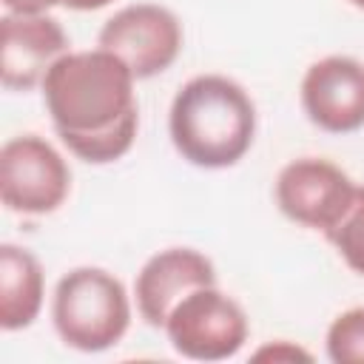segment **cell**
Masks as SVG:
<instances>
[{
	"instance_id": "cell-1",
	"label": "cell",
	"mask_w": 364,
	"mask_h": 364,
	"mask_svg": "<svg viewBox=\"0 0 364 364\" xmlns=\"http://www.w3.org/2000/svg\"><path fill=\"white\" fill-rule=\"evenodd\" d=\"M136 77L105 48L63 54L43 80V100L63 145L82 162L122 159L139 131Z\"/></svg>"
},
{
	"instance_id": "cell-2",
	"label": "cell",
	"mask_w": 364,
	"mask_h": 364,
	"mask_svg": "<svg viewBox=\"0 0 364 364\" xmlns=\"http://www.w3.org/2000/svg\"><path fill=\"white\" fill-rule=\"evenodd\" d=\"M168 131L185 162L208 171L230 168L256 139V105L239 82L199 74L176 91Z\"/></svg>"
},
{
	"instance_id": "cell-3",
	"label": "cell",
	"mask_w": 364,
	"mask_h": 364,
	"mask_svg": "<svg viewBox=\"0 0 364 364\" xmlns=\"http://www.w3.org/2000/svg\"><path fill=\"white\" fill-rule=\"evenodd\" d=\"M51 321L65 347L102 353L128 333V290L102 267H74L54 287Z\"/></svg>"
},
{
	"instance_id": "cell-4",
	"label": "cell",
	"mask_w": 364,
	"mask_h": 364,
	"mask_svg": "<svg viewBox=\"0 0 364 364\" xmlns=\"http://www.w3.org/2000/svg\"><path fill=\"white\" fill-rule=\"evenodd\" d=\"M162 330L182 358L225 361L245 347L250 324L236 299L222 293L216 284H205L171 310Z\"/></svg>"
},
{
	"instance_id": "cell-5",
	"label": "cell",
	"mask_w": 364,
	"mask_h": 364,
	"mask_svg": "<svg viewBox=\"0 0 364 364\" xmlns=\"http://www.w3.org/2000/svg\"><path fill=\"white\" fill-rule=\"evenodd\" d=\"M71 191V168L63 154L37 134L11 136L0 148V196L14 213H54Z\"/></svg>"
},
{
	"instance_id": "cell-6",
	"label": "cell",
	"mask_w": 364,
	"mask_h": 364,
	"mask_svg": "<svg viewBox=\"0 0 364 364\" xmlns=\"http://www.w3.org/2000/svg\"><path fill=\"white\" fill-rule=\"evenodd\" d=\"M182 23L159 3H131L114 11L97 37V46L117 54L136 80L168 71L182 51Z\"/></svg>"
},
{
	"instance_id": "cell-7",
	"label": "cell",
	"mask_w": 364,
	"mask_h": 364,
	"mask_svg": "<svg viewBox=\"0 0 364 364\" xmlns=\"http://www.w3.org/2000/svg\"><path fill=\"white\" fill-rule=\"evenodd\" d=\"M355 193L358 185L350 179V173L321 156L293 159L276 176L279 210L290 222L324 236L341 222Z\"/></svg>"
},
{
	"instance_id": "cell-8",
	"label": "cell",
	"mask_w": 364,
	"mask_h": 364,
	"mask_svg": "<svg viewBox=\"0 0 364 364\" xmlns=\"http://www.w3.org/2000/svg\"><path fill=\"white\" fill-rule=\"evenodd\" d=\"M299 97L307 119L327 134L364 128V63L347 54L316 60L301 77Z\"/></svg>"
},
{
	"instance_id": "cell-9",
	"label": "cell",
	"mask_w": 364,
	"mask_h": 364,
	"mask_svg": "<svg viewBox=\"0 0 364 364\" xmlns=\"http://www.w3.org/2000/svg\"><path fill=\"white\" fill-rule=\"evenodd\" d=\"M65 28L48 14H6L0 20V77L9 91L43 85L48 68L68 54Z\"/></svg>"
},
{
	"instance_id": "cell-10",
	"label": "cell",
	"mask_w": 364,
	"mask_h": 364,
	"mask_svg": "<svg viewBox=\"0 0 364 364\" xmlns=\"http://www.w3.org/2000/svg\"><path fill=\"white\" fill-rule=\"evenodd\" d=\"M216 284L213 262L193 247H168L154 253L134 282L136 310L148 327H165L171 310L196 287Z\"/></svg>"
},
{
	"instance_id": "cell-11",
	"label": "cell",
	"mask_w": 364,
	"mask_h": 364,
	"mask_svg": "<svg viewBox=\"0 0 364 364\" xmlns=\"http://www.w3.org/2000/svg\"><path fill=\"white\" fill-rule=\"evenodd\" d=\"M46 276L28 247L0 245V327L6 333L26 330L43 310Z\"/></svg>"
},
{
	"instance_id": "cell-12",
	"label": "cell",
	"mask_w": 364,
	"mask_h": 364,
	"mask_svg": "<svg viewBox=\"0 0 364 364\" xmlns=\"http://www.w3.org/2000/svg\"><path fill=\"white\" fill-rule=\"evenodd\" d=\"M324 347L336 364H364V307L338 313L327 327Z\"/></svg>"
},
{
	"instance_id": "cell-13",
	"label": "cell",
	"mask_w": 364,
	"mask_h": 364,
	"mask_svg": "<svg viewBox=\"0 0 364 364\" xmlns=\"http://www.w3.org/2000/svg\"><path fill=\"white\" fill-rule=\"evenodd\" d=\"M327 242L336 247V253L344 259V264L364 276V185H358V193L341 222L327 233Z\"/></svg>"
},
{
	"instance_id": "cell-14",
	"label": "cell",
	"mask_w": 364,
	"mask_h": 364,
	"mask_svg": "<svg viewBox=\"0 0 364 364\" xmlns=\"http://www.w3.org/2000/svg\"><path fill=\"white\" fill-rule=\"evenodd\" d=\"M11 14H48L54 6H65V0H3Z\"/></svg>"
},
{
	"instance_id": "cell-15",
	"label": "cell",
	"mask_w": 364,
	"mask_h": 364,
	"mask_svg": "<svg viewBox=\"0 0 364 364\" xmlns=\"http://www.w3.org/2000/svg\"><path fill=\"white\" fill-rule=\"evenodd\" d=\"M256 358H310V353H304L301 347H293L287 341H276V344H267L256 353Z\"/></svg>"
},
{
	"instance_id": "cell-16",
	"label": "cell",
	"mask_w": 364,
	"mask_h": 364,
	"mask_svg": "<svg viewBox=\"0 0 364 364\" xmlns=\"http://www.w3.org/2000/svg\"><path fill=\"white\" fill-rule=\"evenodd\" d=\"M108 3L114 0H65V6L74 11H97V9H105Z\"/></svg>"
},
{
	"instance_id": "cell-17",
	"label": "cell",
	"mask_w": 364,
	"mask_h": 364,
	"mask_svg": "<svg viewBox=\"0 0 364 364\" xmlns=\"http://www.w3.org/2000/svg\"><path fill=\"white\" fill-rule=\"evenodd\" d=\"M347 3H350V6H355V9H361V11H364V0H347Z\"/></svg>"
}]
</instances>
